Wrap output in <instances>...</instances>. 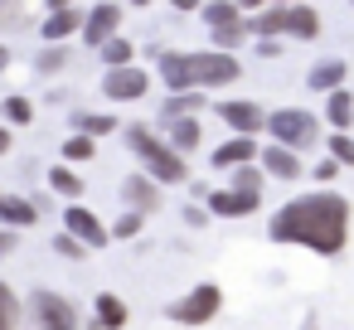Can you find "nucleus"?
<instances>
[{
  "label": "nucleus",
  "instance_id": "f257e3e1",
  "mask_svg": "<svg viewBox=\"0 0 354 330\" xmlns=\"http://www.w3.org/2000/svg\"><path fill=\"white\" fill-rule=\"evenodd\" d=\"M267 238L272 243H301L320 257H339L349 243V199L335 190H315L301 199H286L272 219H267Z\"/></svg>",
  "mask_w": 354,
  "mask_h": 330
},
{
  "label": "nucleus",
  "instance_id": "f03ea898",
  "mask_svg": "<svg viewBox=\"0 0 354 330\" xmlns=\"http://www.w3.org/2000/svg\"><path fill=\"white\" fill-rule=\"evenodd\" d=\"M243 64L233 59V49H199V54H160V83L170 93L185 88H218V83H238Z\"/></svg>",
  "mask_w": 354,
  "mask_h": 330
},
{
  "label": "nucleus",
  "instance_id": "7ed1b4c3",
  "mask_svg": "<svg viewBox=\"0 0 354 330\" xmlns=\"http://www.w3.org/2000/svg\"><path fill=\"white\" fill-rule=\"evenodd\" d=\"M127 141H131V151L141 156L146 175H156L160 185H185V180H189V161H185L170 141H160L151 127H127Z\"/></svg>",
  "mask_w": 354,
  "mask_h": 330
},
{
  "label": "nucleus",
  "instance_id": "20e7f679",
  "mask_svg": "<svg viewBox=\"0 0 354 330\" xmlns=\"http://www.w3.org/2000/svg\"><path fill=\"white\" fill-rule=\"evenodd\" d=\"M267 131H272V141H281V146L310 151V146L320 141V117L306 112V107H277V112H267Z\"/></svg>",
  "mask_w": 354,
  "mask_h": 330
},
{
  "label": "nucleus",
  "instance_id": "39448f33",
  "mask_svg": "<svg viewBox=\"0 0 354 330\" xmlns=\"http://www.w3.org/2000/svg\"><path fill=\"white\" fill-rule=\"evenodd\" d=\"M218 306H223V291L214 286V282H199L194 291H185L180 301H170V320L175 325H209L214 315H218Z\"/></svg>",
  "mask_w": 354,
  "mask_h": 330
},
{
  "label": "nucleus",
  "instance_id": "423d86ee",
  "mask_svg": "<svg viewBox=\"0 0 354 330\" xmlns=\"http://www.w3.org/2000/svg\"><path fill=\"white\" fill-rule=\"evenodd\" d=\"M30 315H35V330H78V311L59 291H35L30 296Z\"/></svg>",
  "mask_w": 354,
  "mask_h": 330
},
{
  "label": "nucleus",
  "instance_id": "0eeeda50",
  "mask_svg": "<svg viewBox=\"0 0 354 330\" xmlns=\"http://www.w3.org/2000/svg\"><path fill=\"white\" fill-rule=\"evenodd\" d=\"M146 88H151V78H146V68H136V64L107 68V78H102V93H107L112 102H136V98H146Z\"/></svg>",
  "mask_w": 354,
  "mask_h": 330
},
{
  "label": "nucleus",
  "instance_id": "6e6552de",
  "mask_svg": "<svg viewBox=\"0 0 354 330\" xmlns=\"http://www.w3.org/2000/svg\"><path fill=\"white\" fill-rule=\"evenodd\" d=\"M64 228H68L83 248H107V243H112L107 223H102L93 209H83V204H68V209H64Z\"/></svg>",
  "mask_w": 354,
  "mask_h": 330
},
{
  "label": "nucleus",
  "instance_id": "1a4fd4ad",
  "mask_svg": "<svg viewBox=\"0 0 354 330\" xmlns=\"http://www.w3.org/2000/svg\"><path fill=\"white\" fill-rule=\"evenodd\" d=\"M204 199H209V214H218V219H248V214H257V209H262V194L238 190V185L214 190V194H204Z\"/></svg>",
  "mask_w": 354,
  "mask_h": 330
},
{
  "label": "nucleus",
  "instance_id": "9d476101",
  "mask_svg": "<svg viewBox=\"0 0 354 330\" xmlns=\"http://www.w3.org/2000/svg\"><path fill=\"white\" fill-rule=\"evenodd\" d=\"M117 30H122V6H107V0H102V6H93L88 20H83V44L102 49Z\"/></svg>",
  "mask_w": 354,
  "mask_h": 330
},
{
  "label": "nucleus",
  "instance_id": "9b49d317",
  "mask_svg": "<svg viewBox=\"0 0 354 330\" xmlns=\"http://www.w3.org/2000/svg\"><path fill=\"white\" fill-rule=\"evenodd\" d=\"M122 199H127L136 214H156V209H160V180L146 175V170H141V175H127V180H122Z\"/></svg>",
  "mask_w": 354,
  "mask_h": 330
},
{
  "label": "nucleus",
  "instance_id": "f8f14e48",
  "mask_svg": "<svg viewBox=\"0 0 354 330\" xmlns=\"http://www.w3.org/2000/svg\"><path fill=\"white\" fill-rule=\"evenodd\" d=\"M257 161H262V170L272 175V180H301V156H296V146H281V141H272L267 151H257Z\"/></svg>",
  "mask_w": 354,
  "mask_h": 330
},
{
  "label": "nucleus",
  "instance_id": "ddd939ff",
  "mask_svg": "<svg viewBox=\"0 0 354 330\" xmlns=\"http://www.w3.org/2000/svg\"><path fill=\"white\" fill-rule=\"evenodd\" d=\"M218 117H223L233 131H243V136L267 131V112H262L257 102H218Z\"/></svg>",
  "mask_w": 354,
  "mask_h": 330
},
{
  "label": "nucleus",
  "instance_id": "4468645a",
  "mask_svg": "<svg viewBox=\"0 0 354 330\" xmlns=\"http://www.w3.org/2000/svg\"><path fill=\"white\" fill-rule=\"evenodd\" d=\"M83 20H88V15H83L78 6H64V10H49V20H44L39 35H44L49 44H64V39H73V35L83 30Z\"/></svg>",
  "mask_w": 354,
  "mask_h": 330
},
{
  "label": "nucleus",
  "instance_id": "2eb2a0df",
  "mask_svg": "<svg viewBox=\"0 0 354 330\" xmlns=\"http://www.w3.org/2000/svg\"><path fill=\"white\" fill-rule=\"evenodd\" d=\"M248 161H257V141L243 136V131H233V141H223V146L214 151V170H238V165H248Z\"/></svg>",
  "mask_w": 354,
  "mask_h": 330
},
{
  "label": "nucleus",
  "instance_id": "dca6fc26",
  "mask_svg": "<svg viewBox=\"0 0 354 330\" xmlns=\"http://www.w3.org/2000/svg\"><path fill=\"white\" fill-rule=\"evenodd\" d=\"M344 78H349V64H344V59H320V64L306 73V88L335 93V88H344Z\"/></svg>",
  "mask_w": 354,
  "mask_h": 330
},
{
  "label": "nucleus",
  "instance_id": "f3484780",
  "mask_svg": "<svg viewBox=\"0 0 354 330\" xmlns=\"http://www.w3.org/2000/svg\"><path fill=\"white\" fill-rule=\"evenodd\" d=\"M127 320H131V311H127V301H122V296L102 291V296L93 301V325H97V330H122Z\"/></svg>",
  "mask_w": 354,
  "mask_h": 330
},
{
  "label": "nucleus",
  "instance_id": "a211bd4d",
  "mask_svg": "<svg viewBox=\"0 0 354 330\" xmlns=\"http://www.w3.org/2000/svg\"><path fill=\"white\" fill-rule=\"evenodd\" d=\"M286 35H291V39H315V35H320L315 6H301V0H291V6H286Z\"/></svg>",
  "mask_w": 354,
  "mask_h": 330
},
{
  "label": "nucleus",
  "instance_id": "6ab92c4d",
  "mask_svg": "<svg viewBox=\"0 0 354 330\" xmlns=\"http://www.w3.org/2000/svg\"><path fill=\"white\" fill-rule=\"evenodd\" d=\"M325 122H330L335 131H349V127H354V93H349V88H335V93L325 98Z\"/></svg>",
  "mask_w": 354,
  "mask_h": 330
},
{
  "label": "nucleus",
  "instance_id": "aec40b11",
  "mask_svg": "<svg viewBox=\"0 0 354 330\" xmlns=\"http://www.w3.org/2000/svg\"><path fill=\"white\" fill-rule=\"evenodd\" d=\"M0 219H6L10 228H35L39 223V204L20 199V194H6V199H0Z\"/></svg>",
  "mask_w": 354,
  "mask_h": 330
},
{
  "label": "nucleus",
  "instance_id": "412c9836",
  "mask_svg": "<svg viewBox=\"0 0 354 330\" xmlns=\"http://www.w3.org/2000/svg\"><path fill=\"white\" fill-rule=\"evenodd\" d=\"M248 30H252L257 39H277V35H286V6H262V10L248 20Z\"/></svg>",
  "mask_w": 354,
  "mask_h": 330
},
{
  "label": "nucleus",
  "instance_id": "4be33fe9",
  "mask_svg": "<svg viewBox=\"0 0 354 330\" xmlns=\"http://www.w3.org/2000/svg\"><path fill=\"white\" fill-rule=\"evenodd\" d=\"M199 141H204V127H199L194 117H170V146H175L180 156H189Z\"/></svg>",
  "mask_w": 354,
  "mask_h": 330
},
{
  "label": "nucleus",
  "instance_id": "5701e85b",
  "mask_svg": "<svg viewBox=\"0 0 354 330\" xmlns=\"http://www.w3.org/2000/svg\"><path fill=\"white\" fill-rule=\"evenodd\" d=\"M199 107H204V88H185V93H170V102H165L160 117H165V122H170V117H194Z\"/></svg>",
  "mask_w": 354,
  "mask_h": 330
},
{
  "label": "nucleus",
  "instance_id": "b1692460",
  "mask_svg": "<svg viewBox=\"0 0 354 330\" xmlns=\"http://www.w3.org/2000/svg\"><path fill=\"white\" fill-rule=\"evenodd\" d=\"M199 10H204V20H209V30H214V25H233V20H248V15H243V6H238V0H204V6H199Z\"/></svg>",
  "mask_w": 354,
  "mask_h": 330
},
{
  "label": "nucleus",
  "instance_id": "393cba45",
  "mask_svg": "<svg viewBox=\"0 0 354 330\" xmlns=\"http://www.w3.org/2000/svg\"><path fill=\"white\" fill-rule=\"evenodd\" d=\"M0 117H6V127H30V122H35V102H30L25 93H15V98L0 102Z\"/></svg>",
  "mask_w": 354,
  "mask_h": 330
},
{
  "label": "nucleus",
  "instance_id": "a878e982",
  "mask_svg": "<svg viewBox=\"0 0 354 330\" xmlns=\"http://www.w3.org/2000/svg\"><path fill=\"white\" fill-rule=\"evenodd\" d=\"M102 59H107V68H122V64H131V59H136V44H131V39H122V35H112V39L102 44Z\"/></svg>",
  "mask_w": 354,
  "mask_h": 330
},
{
  "label": "nucleus",
  "instance_id": "bb28decb",
  "mask_svg": "<svg viewBox=\"0 0 354 330\" xmlns=\"http://www.w3.org/2000/svg\"><path fill=\"white\" fill-rule=\"evenodd\" d=\"M0 330H20V296L0 282Z\"/></svg>",
  "mask_w": 354,
  "mask_h": 330
},
{
  "label": "nucleus",
  "instance_id": "cd10ccee",
  "mask_svg": "<svg viewBox=\"0 0 354 330\" xmlns=\"http://www.w3.org/2000/svg\"><path fill=\"white\" fill-rule=\"evenodd\" d=\"M252 30H248V20H233V25H214V44L218 49H238L243 39H248Z\"/></svg>",
  "mask_w": 354,
  "mask_h": 330
},
{
  "label": "nucleus",
  "instance_id": "c85d7f7f",
  "mask_svg": "<svg viewBox=\"0 0 354 330\" xmlns=\"http://www.w3.org/2000/svg\"><path fill=\"white\" fill-rule=\"evenodd\" d=\"M73 127H78V131H88V136H112V131H117V122H112V117H102V112H78V117H73Z\"/></svg>",
  "mask_w": 354,
  "mask_h": 330
},
{
  "label": "nucleus",
  "instance_id": "c756f323",
  "mask_svg": "<svg viewBox=\"0 0 354 330\" xmlns=\"http://www.w3.org/2000/svg\"><path fill=\"white\" fill-rule=\"evenodd\" d=\"M93 151H97V136H88V131H73L64 141V161H93Z\"/></svg>",
  "mask_w": 354,
  "mask_h": 330
},
{
  "label": "nucleus",
  "instance_id": "7c9ffc66",
  "mask_svg": "<svg viewBox=\"0 0 354 330\" xmlns=\"http://www.w3.org/2000/svg\"><path fill=\"white\" fill-rule=\"evenodd\" d=\"M49 185H54L64 199H78V194H83V180H78L68 165H54V170H49Z\"/></svg>",
  "mask_w": 354,
  "mask_h": 330
},
{
  "label": "nucleus",
  "instance_id": "2f4dec72",
  "mask_svg": "<svg viewBox=\"0 0 354 330\" xmlns=\"http://www.w3.org/2000/svg\"><path fill=\"white\" fill-rule=\"evenodd\" d=\"M39 73H59L64 64H68V44H49V49H39Z\"/></svg>",
  "mask_w": 354,
  "mask_h": 330
},
{
  "label": "nucleus",
  "instance_id": "473e14b6",
  "mask_svg": "<svg viewBox=\"0 0 354 330\" xmlns=\"http://www.w3.org/2000/svg\"><path fill=\"white\" fill-rule=\"evenodd\" d=\"M262 175H267V170L248 161V165H238V170H233V185H238V190H252V194H262Z\"/></svg>",
  "mask_w": 354,
  "mask_h": 330
},
{
  "label": "nucleus",
  "instance_id": "72a5a7b5",
  "mask_svg": "<svg viewBox=\"0 0 354 330\" xmlns=\"http://www.w3.org/2000/svg\"><path fill=\"white\" fill-rule=\"evenodd\" d=\"M325 146H330V156H335L339 165H354V136H349V131H335Z\"/></svg>",
  "mask_w": 354,
  "mask_h": 330
},
{
  "label": "nucleus",
  "instance_id": "f704fd0d",
  "mask_svg": "<svg viewBox=\"0 0 354 330\" xmlns=\"http://www.w3.org/2000/svg\"><path fill=\"white\" fill-rule=\"evenodd\" d=\"M136 233H141V214L131 209V214H122V219H117V228H112V238H136Z\"/></svg>",
  "mask_w": 354,
  "mask_h": 330
},
{
  "label": "nucleus",
  "instance_id": "c9c22d12",
  "mask_svg": "<svg viewBox=\"0 0 354 330\" xmlns=\"http://www.w3.org/2000/svg\"><path fill=\"white\" fill-rule=\"evenodd\" d=\"M54 248H59V253H64V257H83V243H78V238H73V233H68V228H64V238H59V243H54Z\"/></svg>",
  "mask_w": 354,
  "mask_h": 330
},
{
  "label": "nucleus",
  "instance_id": "e433bc0d",
  "mask_svg": "<svg viewBox=\"0 0 354 330\" xmlns=\"http://www.w3.org/2000/svg\"><path fill=\"white\" fill-rule=\"evenodd\" d=\"M335 175H339V161H335V156H330V161H320V165H315V180H320V185H330V180H335Z\"/></svg>",
  "mask_w": 354,
  "mask_h": 330
},
{
  "label": "nucleus",
  "instance_id": "4c0bfd02",
  "mask_svg": "<svg viewBox=\"0 0 354 330\" xmlns=\"http://www.w3.org/2000/svg\"><path fill=\"white\" fill-rule=\"evenodd\" d=\"M10 248H15V233H10V228H0V253H10Z\"/></svg>",
  "mask_w": 354,
  "mask_h": 330
},
{
  "label": "nucleus",
  "instance_id": "58836bf2",
  "mask_svg": "<svg viewBox=\"0 0 354 330\" xmlns=\"http://www.w3.org/2000/svg\"><path fill=\"white\" fill-rule=\"evenodd\" d=\"M170 6H175V10H199L204 0H170Z\"/></svg>",
  "mask_w": 354,
  "mask_h": 330
},
{
  "label": "nucleus",
  "instance_id": "ea45409f",
  "mask_svg": "<svg viewBox=\"0 0 354 330\" xmlns=\"http://www.w3.org/2000/svg\"><path fill=\"white\" fill-rule=\"evenodd\" d=\"M243 10H262V6H272V0H238Z\"/></svg>",
  "mask_w": 354,
  "mask_h": 330
},
{
  "label": "nucleus",
  "instance_id": "a19ab883",
  "mask_svg": "<svg viewBox=\"0 0 354 330\" xmlns=\"http://www.w3.org/2000/svg\"><path fill=\"white\" fill-rule=\"evenodd\" d=\"M10 151V127H0V156Z\"/></svg>",
  "mask_w": 354,
  "mask_h": 330
},
{
  "label": "nucleus",
  "instance_id": "79ce46f5",
  "mask_svg": "<svg viewBox=\"0 0 354 330\" xmlns=\"http://www.w3.org/2000/svg\"><path fill=\"white\" fill-rule=\"evenodd\" d=\"M44 6H49V10H64V6H73V0H44Z\"/></svg>",
  "mask_w": 354,
  "mask_h": 330
},
{
  "label": "nucleus",
  "instance_id": "37998d69",
  "mask_svg": "<svg viewBox=\"0 0 354 330\" xmlns=\"http://www.w3.org/2000/svg\"><path fill=\"white\" fill-rule=\"evenodd\" d=\"M6 64H10V49H6V44H0V73H6Z\"/></svg>",
  "mask_w": 354,
  "mask_h": 330
},
{
  "label": "nucleus",
  "instance_id": "c03bdc74",
  "mask_svg": "<svg viewBox=\"0 0 354 330\" xmlns=\"http://www.w3.org/2000/svg\"><path fill=\"white\" fill-rule=\"evenodd\" d=\"M131 6H151V0H131Z\"/></svg>",
  "mask_w": 354,
  "mask_h": 330
},
{
  "label": "nucleus",
  "instance_id": "a18cd8bd",
  "mask_svg": "<svg viewBox=\"0 0 354 330\" xmlns=\"http://www.w3.org/2000/svg\"><path fill=\"white\" fill-rule=\"evenodd\" d=\"M272 6H291V0H272Z\"/></svg>",
  "mask_w": 354,
  "mask_h": 330
},
{
  "label": "nucleus",
  "instance_id": "49530a36",
  "mask_svg": "<svg viewBox=\"0 0 354 330\" xmlns=\"http://www.w3.org/2000/svg\"><path fill=\"white\" fill-rule=\"evenodd\" d=\"M0 199H6V190H0Z\"/></svg>",
  "mask_w": 354,
  "mask_h": 330
}]
</instances>
